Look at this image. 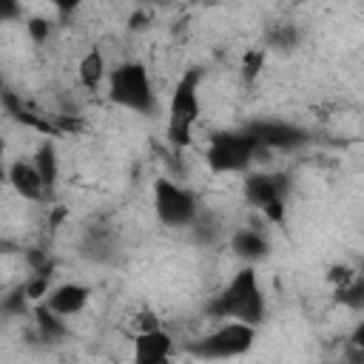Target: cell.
Wrapping results in <instances>:
<instances>
[{"label": "cell", "mask_w": 364, "mask_h": 364, "mask_svg": "<svg viewBox=\"0 0 364 364\" xmlns=\"http://www.w3.org/2000/svg\"><path fill=\"white\" fill-rule=\"evenodd\" d=\"M210 313L216 318H233V321H245L253 327L264 318V293L259 287L253 267H242L230 279V284L213 299Z\"/></svg>", "instance_id": "cell-1"}, {"label": "cell", "mask_w": 364, "mask_h": 364, "mask_svg": "<svg viewBox=\"0 0 364 364\" xmlns=\"http://www.w3.org/2000/svg\"><path fill=\"white\" fill-rule=\"evenodd\" d=\"M108 97L119 108H128L136 114H151L156 105L151 74L142 63H119L108 74Z\"/></svg>", "instance_id": "cell-2"}, {"label": "cell", "mask_w": 364, "mask_h": 364, "mask_svg": "<svg viewBox=\"0 0 364 364\" xmlns=\"http://www.w3.org/2000/svg\"><path fill=\"white\" fill-rule=\"evenodd\" d=\"M199 80L202 71L191 68L179 77L171 102H168V139L173 145H188L191 142V131L199 119L202 102H199Z\"/></svg>", "instance_id": "cell-3"}, {"label": "cell", "mask_w": 364, "mask_h": 364, "mask_svg": "<svg viewBox=\"0 0 364 364\" xmlns=\"http://www.w3.org/2000/svg\"><path fill=\"white\" fill-rule=\"evenodd\" d=\"M256 142L247 131H219L210 136L205 159L213 171L230 173V171H245L256 154Z\"/></svg>", "instance_id": "cell-4"}, {"label": "cell", "mask_w": 364, "mask_h": 364, "mask_svg": "<svg viewBox=\"0 0 364 364\" xmlns=\"http://www.w3.org/2000/svg\"><path fill=\"white\" fill-rule=\"evenodd\" d=\"M253 338H256V327L253 324L230 318L222 327H216L213 333H208L199 344H193V353L205 355V358H236V355L250 350Z\"/></svg>", "instance_id": "cell-5"}, {"label": "cell", "mask_w": 364, "mask_h": 364, "mask_svg": "<svg viewBox=\"0 0 364 364\" xmlns=\"http://www.w3.org/2000/svg\"><path fill=\"white\" fill-rule=\"evenodd\" d=\"M154 210L162 225L185 228L196 219V199L188 188H182L171 179H159L154 185Z\"/></svg>", "instance_id": "cell-6"}, {"label": "cell", "mask_w": 364, "mask_h": 364, "mask_svg": "<svg viewBox=\"0 0 364 364\" xmlns=\"http://www.w3.org/2000/svg\"><path fill=\"white\" fill-rule=\"evenodd\" d=\"M284 193H287V179L282 173H256L245 182L247 202L262 208L276 222H282L284 213Z\"/></svg>", "instance_id": "cell-7"}, {"label": "cell", "mask_w": 364, "mask_h": 364, "mask_svg": "<svg viewBox=\"0 0 364 364\" xmlns=\"http://www.w3.org/2000/svg\"><path fill=\"white\" fill-rule=\"evenodd\" d=\"M171 350H173V338H171L159 324L136 333L134 358H136L139 364H159V361H168V358H171Z\"/></svg>", "instance_id": "cell-8"}, {"label": "cell", "mask_w": 364, "mask_h": 364, "mask_svg": "<svg viewBox=\"0 0 364 364\" xmlns=\"http://www.w3.org/2000/svg\"><path fill=\"white\" fill-rule=\"evenodd\" d=\"M88 299H91V290H88L85 284H74V282H68V284L54 287V290L46 296V310L57 313L60 318H68V316L82 313L85 304H88Z\"/></svg>", "instance_id": "cell-9"}, {"label": "cell", "mask_w": 364, "mask_h": 364, "mask_svg": "<svg viewBox=\"0 0 364 364\" xmlns=\"http://www.w3.org/2000/svg\"><path fill=\"white\" fill-rule=\"evenodd\" d=\"M6 182L17 191V196L28 199V202H40L46 196V182L40 176V171L34 168V162H11L9 171H6Z\"/></svg>", "instance_id": "cell-10"}, {"label": "cell", "mask_w": 364, "mask_h": 364, "mask_svg": "<svg viewBox=\"0 0 364 364\" xmlns=\"http://www.w3.org/2000/svg\"><path fill=\"white\" fill-rule=\"evenodd\" d=\"M247 134L253 136L256 145H267V148H293L301 142V131L287 122H256L247 128Z\"/></svg>", "instance_id": "cell-11"}, {"label": "cell", "mask_w": 364, "mask_h": 364, "mask_svg": "<svg viewBox=\"0 0 364 364\" xmlns=\"http://www.w3.org/2000/svg\"><path fill=\"white\" fill-rule=\"evenodd\" d=\"M105 74H108V68H105V57H102V51L100 48H91L82 60H80V68H77V77H80V82L85 85V88H100V82L105 80Z\"/></svg>", "instance_id": "cell-12"}, {"label": "cell", "mask_w": 364, "mask_h": 364, "mask_svg": "<svg viewBox=\"0 0 364 364\" xmlns=\"http://www.w3.org/2000/svg\"><path fill=\"white\" fill-rule=\"evenodd\" d=\"M230 247H233V253L239 259H247V262H256V259H264L267 256V242L256 230H239L230 239Z\"/></svg>", "instance_id": "cell-13"}, {"label": "cell", "mask_w": 364, "mask_h": 364, "mask_svg": "<svg viewBox=\"0 0 364 364\" xmlns=\"http://www.w3.org/2000/svg\"><path fill=\"white\" fill-rule=\"evenodd\" d=\"M34 168L40 171L46 188H51V185L57 182V154H54V145H51V142H46V145L37 148V154H34Z\"/></svg>", "instance_id": "cell-14"}, {"label": "cell", "mask_w": 364, "mask_h": 364, "mask_svg": "<svg viewBox=\"0 0 364 364\" xmlns=\"http://www.w3.org/2000/svg\"><path fill=\"white\" fill-rule=\"evenodd\" d=\"M330 279H333L336 284H341V287H347V284H350V282H355L358 276H355V273H353L350 267H344V264H341V267H333V273H330ZM341 287H338V290H341Z\"/></svg>", "instance_id": "cell-15"}, {"label": "cell", "mask_w": 364, "mask_h": 364, "mask_svg": "<svg viewBox=\"0 0 364 364\" xmlns=\"http://www.w3.org/2000/svg\"><path fill=\"white\" fill-rule=\"evenodd\" d=\"M28 31H31V37H34L37 43H43V40L48 37V23H46L43 17H34V20L28 23Z\"/></svg>", "instance_id": "cell-16"}, {"label": "cell", "mask_w": 364, "mask_h": 364, "mask_svg": "<svg viewBox=\"0 0 364 364\" xmlns=\"http://www.w3.org/2000/svg\"><path fill=\"white\" fill-rule=\"evenodd\" d=\"M20 14V0H0V20H14Z\"/></svg>", "instance_id": "cell-17"}, {"label": "cell", "mask_w": 364, "mask_h": 364, "mask_svg": "<svg viewBox=\"0 0 364 364\" xmlns=\"http://www.w3.org/2000/svg\"><path fill=\"white\" fill-rule=\"evenodd\" d=\"M57 11H63V14H71V11H77L80 6H82V0H48Z\"/></svg>", "instance_id": "cell-18"}, {"label": "cell", "mask_w": 364, "mask_h": 364, "mask_svg": "<svg viewBox=\"0 0 364 364\" xmlns=\"http://www.w3.org/2000/svg\"><path fill=\"white\" fill-rule=\"evenodd\" d=\"M259 63H262V54H247V57H245V74L253 77V74L259 71Z\"/></svg>", "instance_id": "cell-19"}, {"label": "cell", "mask_w": 364, "mask_h": 364, "mask_svg": "<svg viewBox=\"0 0 364 364\" xmlns=\"http://www.w3.org/2000/svg\"><path fill=\"white\" fill-rule=\"evenodd\" d=\"M6 145H3V139H0V185L6 182Z\"/></svg>", "instance_id": "cell-20"}, {"label": "cell", "mask_w": 364, "mask_h": 364, "mask_svg": "<svg viewBox=\"0 0 364 364\" xmlns=\"http://www.w3.org/2000/svg\"><path fill=\"white\" fill-rule=\"evenodd\" d=\"M142 3H151V6H168L171 0H142Z\"/></svg>", "instance_id": "cell-21"}]
</instances>
